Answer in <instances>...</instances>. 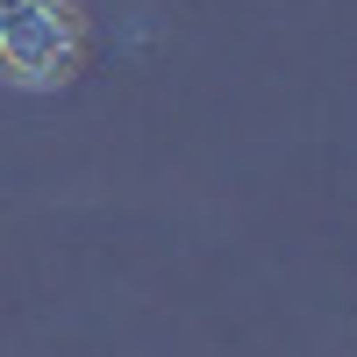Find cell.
Returning <instances> with one entry per match:
<instances>
[{
  "label": "cell",
  "mask_w": 357,
  "mask_h": 357,
  "mask_svg": "<svg viewBox=\"0 0 357 357\" xmlns=\"http://www.w3.org/2000/svg\"><path fill=\"white\" fill-rule=\"evenodd\" d=\"M86 8L79 0H0V79L22 93H57L86 65Z\"/></svg>",
  "instance_id": "cell-1"
}]
</instances>
